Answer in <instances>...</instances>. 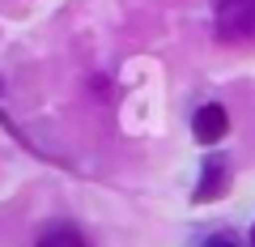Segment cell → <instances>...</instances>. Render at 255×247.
<instances>
[{"label":"cell","mask_w":255,"mask_h":247,"mask_svg":"<svg viewBox=\"0 0 255 247\" xmlns=\"http://www.w3.org/2000/svg\"><path fill=\"white\" fill-rule=\"evenodd\" d=\"M226 132H230V115H226L221 102H204V107H196V115H191V137L200 141V145H217Z\"/></svg>","instance_id":"2"},{"label":"cell","mask_w":255,"mask_h":247,"mask_svg":"<svg viewBox=\"0 0 255 247\" xmlns=\"http://www.w3.org/2000/svg\"><path fill=\"white\" fill-rule=\"evenodd\" d=\"M34 247H90V239L77 226H68V222H55V226H47L43 235L34 239Z\"/></svg>","instance_id":"4"},{"label":"cell","mask_w":255,"mask_h":247,"mask_svg":"<svg viewBox=\"0 0 255 247\" xmlns=\"http://www.w3.org/2000/svg\"><path fill=\"white\" fill-rule=\"evenodd\" d=\"M230 188V158H204V166H200V188H196V196L191 201L196 205H209V201H217L221 192Z\"/></svg>","instance_id":"3"},{"label":"cell","mask_w":255,"mask_h":247,"mask_svg":"<svg viewBox=\"0 0 255 247\" xmlns=\"http://www.w3.org/2000/svg\"><path fill=\"white\" fill-rule=\"evenodd\" d=\"M213 34L226 47L255 43V0H213Z\"/></svg>","instance_id":"1"},{"label":"cell","mask_w":255,"mask_h":247,"mask_svg":"<svg viewBox=\"0 0 255 247\" xmlns=\"http://www.w3.org/2000/svg\"><path fill=\"white\" fill-rule=\"evenodd\" d=\"M251 247H255V226H251Z\"/></svg>","instance_id":"6"},{"label":"cell","mask_w":255,"mask_h":247,"mask_svg":"<svg viewBox=\"0 0 255 247\" xmlns=\"http://www.w3.org/2000/svg\"><path fill=\"white\" fill-rule=\"evenodd\" d=\"M204 247H238V243H234V239H230V235H213V239H209V243H204Z\"/></svg>","instance_id":"5"}]
</instances>
